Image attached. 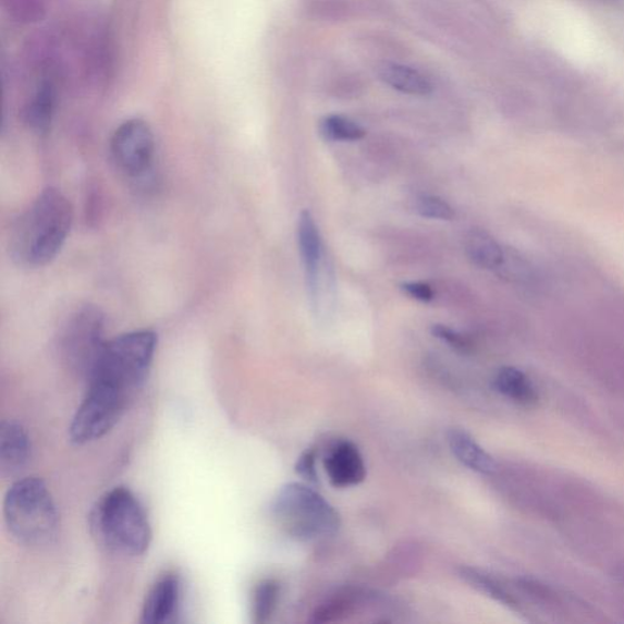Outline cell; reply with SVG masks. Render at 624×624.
<instances>
[{"label":"cell","mask_w":624,"mask_h":624,"mask_svg":"<svg viewBox=\"0 0 624 624\" xmlns=\"http://www.w3.org/2000/svg\"><path fill=\"white\" fill-rule=\"evenodd\" d=\"M495 390L519 405H535L538 393L529 378L516 367L500 368L494 378Z\"/></svg>","instance_id":"obj_13"},{"label":"cell","mask_w":624,"mask_h":624,"mask_svg":"<svg viewBox=\"0 0 624 624\" xmlns=\"http://www.w3.org/2000/svg\"><path fill=\"white\" fill-rule=\"evenodd\" d=\"M448 443L454 456L469 469L482 475L495 473V460L464 429L453 428L448 433Z\"/></svg>","instance_id":"obj_12"},{"label":"cell","mask_w":624,"mask_h":624,"mask_svg":"<svg viewBox=\"0 0 624 624\" xmlns=\"http://www.w3.org/2000/svg\"><path fill=\"white\" fill-rule=\"evenodd\" d=\"M73 206L63 193L47 188L20 213L9 235L13 260L24 268H42L64 247L73 224Z\"/></svg>","instance_id":"obj_2"},{"label":"cell","mask_w":624,"mask_h":624,"mask_svg":"<svg viewBox=\"0 0 624 624\" xmlns=\"http://www.w3.org/2000/svg\"><path fill=\"white\" fill-rule=\"evenodd\" d=\"M402 290L418 302L428 303L435 298L432 286L424 282L403 283Z\"/></svg>","instance_id":"obj_23"},{"label":"cell","mask_w":624,"mask_h":624,"mask_svg":"<svg viewBox=\"0 0 624 624\" xmlns=\"http://www.w3.org/2000/svg\"><path fill=\"white\" fill-rule=\"evenodd\" d=\"M271 514L284 534L311 541L334 536L342 519L339 511L317 490L305 484L284 485L274 495Z\"/></svg>","instance_id":"obj_5"},{"label":"cell","mask_w":624,"mask_h":624,"mask_svg":"<svg viewBox=\"0 0 624 624\" xmlns=\"http://www.w3.org/2000/svg\"><path fill=\"white\" fill-rule=\"evenodd\" d=\"M298 243L306 280L310 291H316L317 276L323 257L322 240L319 228L309 210H304L298 223Z\"/></svg>","instance_id":"obj_11"},{"label":"cell","mask_w":624,"mask_h":624,"mask_svg":"<svg viewBox=\"0 0 624 624\" xmlns=\"http://www.w3.org/2000/svg\"><path fill=\"white\" fill-rule=\"evenodd\" d=\"M105 315L85 306L71 315L60 334L59 347L71 370L85 378L105 346Z\"/></svg>","instance_id":"obj_6"},{"label":"cell","mask_w":624,"mask_h":624,"mask_svg":"<svg viewBox=\"0 0 624 624\" xmlns=\"http://www.w3.org/2000/svg\"><path fill=\"white\" fill-rule=\"evenodd\" d=\"M111 158L127 179L145 181L155 166L156 139L146 121L131 119L121 124L110 143Z\"/></svg>","instance_id":"obj_7"},{"label":"cell","mask_w":624,"mask_h":624,"mask_svg":"<svg viewBox=\"0 0 624 624\" xmlns=\"http://www.w3.org/2000/svg\"><path fill=\"white\" fill-rule=\"evenodd\" d=\"M465 248L470 261L482 269H498L505 259L500 244L492 235L482 230H473L467 233Z\"/></svg>","instance_id":"obj_14"},{"label":"cell","mask_w":624,"mask_h":624,"mask_svg":"<svg viewBox=\"0 0 624 624\" xmlns=\"http://www.w3.org/2000/svg\"><path fill=\"white\" fill-rule=\"evenodd\" d=\"M431 332L438 340H441L453 347L460 353H469L473 350V344L466 339L465 335L450 329L444 325L432 326Z\"/></svg>","instance_id":"obj_21"},{"label":"cell","mask_w":624,"mask_h":624,"mask_svg":"<svg viewBox=\"0 0 624 624\" xmlns=\"http://www.w3.org/2000/svg\"><path fill=\"white\" fill-rule=\"evenodd\" d=\"M416 211L424 218L444 221L453 220L455 215L446 201L435 196L419 197L416 200Z\"/></svg>","instance_id":"obj_20"},{"label":"cell","mask_w":624,"mask_h":624,"mask_svg":"<svg viewBox=\"0 0 624 624\" xmlns=\"http://www.w3.org/2000/svg\"><path fill=\"white\" fill-rule=\"evenodd\" d=\"M386 85L411 96H427L432 91L431 82L417 70L404 65L386 64L380 70Z\"/></svg>","instance_id":"obj_15"},{"label":"cell","mask_w":624,"mask_h":624,"mask_svg":"<svg viewBox=\"0 0 624 624\" xmlns=\"http://www.w3.org/2000/svg\"><path fill=\"white\" fill-rule=\"evenodd\" d=\"M30 457V441L22 424L8 419L0 426V473L14 477L25 469Z\"/></svg>","instance_id":"obj_10"},{"label":"cell","mask_w":624,"mask_h":624,"mask_svg":"<svg viewBox=\"0 0 624 624\" xmlns=\"http://www.w3.org/2000/svg\"><path fill=\"white\" fill-rule=\"evenodd\" d=\"M323 467L334 488L359 486L367 475L360 449L347 439H342L330 448L323 458Z\"/></svg>","instance_id":"obj_8"},{"label":"cell","mask_w":624,"mask_h":624,"mask_svg":"<svg viewBox=\"0 0 624 624\" xmlns=\"http://www.w3.org/2000/svg\"><path fill=\"white\" fill-rule=\"evenodd\" d=\"M317 453L316 449L310 448L305 452L296 462L295 470L302 478L308 480L309 484L319 482V475H317Z\"/></svg>","instance_id":"obj_22"},{"label":"cell","mask_w":624,"mask_h":624,"mask_svg":"<svg viewBox=\"0 0 624 624\" xmlns=\"http://www.w3.org/2000/svg\"><path fill=\"white\" fill-rule=\"evenodd\" d=\"M53 112V95L52 90L45 87L38 91L37 97L30 103L26 112L27 122L30 127L37 131H45L52 118Z\"/></svg>","instance_id":"obj_19"},{"label":"cell","mask_w":624,"mask_h":624,"mask_svg":"<svg viewBox=\"0 0 624 624\" xmlns=\"http://www.w3.org/2000/svg\"><path fill=\"white\" fill-rule=\"evenodd\" d=\"M458 575L467 582L468 585L473 586L480 592H484V595L504 603V605L511 609H517L518 605L516 599L511 596L497 579L487 575L486 572L474 567L463 566L458 570Z\"/></svg>","instance_id":"obj_17"},{"label":"cell","mask_w":624,"mask_h":624,"mask_svg":"<svg viewBox=\"0 0 624 624\" xmlns=\"http://www.w3.org/2000/svg\"><path fill=\"white\" fill-rule=\"evenodd\" d=\"M281 585L279 580L266 578L255 586L252 600V615L254 623L269 622L279 607Z\"/></svg>","instance_id":"obj_16"},{"label":"cell","mask_w":624,"mask_h":624,"mask_svg":"<svg viewBox=\"0 0 624 624\" xmlns=\"http://www.w3.org/2000/svg\"><path fill=\"white\" fill-rule=\"evenodd\" d=\"M158 345L149 330L107 341L86 377L87 391L69 427L70 441L84 445L114 428L146 384Z\"/></svg>","instance_id":"obj_1"},{"label":"cell","mask_w":624,"mask_h":624,"mask_svg":"<svg viewBox=\"0 0 624 624\" xmlns=\"http://www.w3.org/2000/svg\"><path fill=\"white\" fill-rule=\"evenodd\" d=\"M97 536L111 551L142 556L149 549L152 531L145 507L126 487L111 489L91 515Z\"/></svg>","instance_id":"obj_4"},{"label":"cell","mask_w":624,"mask_h":624,"mask_svg":"<svg viewBox=\"0 0 624 624\" xmlns=\"http://www.w3.org/2000/svg\"><path fill=\"white\" fill-rule=\"evenodd\" d=\"M181 579L176 573L161 576L147 595L142 609V622L167 624L176 619L181 603Z\"/></svg>","instance_id":"obj_9"},{"label":"cell","mask_w":624,"mask_h":624,"mask_svg":"<svg viewBox=\"0 0 624 624\" xmlns=\"http://www.w3.org/2000/svg\"><path fill=\"white\" fill-rule=\"evenodd\" d=\"M320 132L326 140H359L365 131L355 121L342 115L326 117L320 124Z\"/></svg>","instance_id":"obj_18"},{"label":"cell","mask_w":624,"mask_h":624,"mask_svg":"<svg viewBox=\"0 0 624 624\" xmlns=\"http://www.w3.org/2000/svg\"><path fill=\"white\" fill-rule=\"evenodd\" d=\"M3 515L10 535L20 545L46 547L57 538L58 509L42 478L17 479L4 497Z\"/></svg>","instance_id":"obj_3"}]
</instances>
